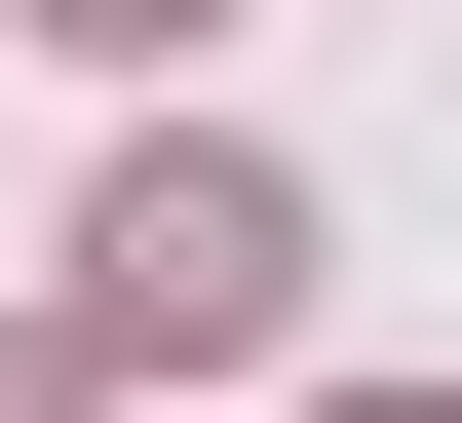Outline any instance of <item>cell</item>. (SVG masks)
Wrapping results in <instances>:
<instances>
[{"instance_id": "obj_3", "label": "cell", "mask_w": 462, "mask_h": 423, "mask_svg": "<svg viewBox=\"0 0 462 423\" xmlns=\"http://www.w3.org/2000/svg\"><path fill=\"white\" fill-rule=\"evenodd\" d=\"M346 423H424V385H346Z\"/></svg>"}, {"instance_id": "obj_1", "label": "cell", "mask_w": 462, "mask_h": 423, "mask_svg": "<svg viewBox=\"0 0 462 423\" xmlns=\"http://www.w3.org/2000/svg\"><path fill=\"white\" fill-rule=\"evenodd\" d=\"M78 346H116V385L309 346V193H270V154H116V193H78Z\"/></svg>"}, {"instance_id": "obj_2", "label": "cell", "mask_w": 462, "mask_h": 423, "mask_svg": "<svg viewBox=\"0 0 462 423\" xmlns=\"http://www.w3.org/2000/svg\"><path fill=\"white\" fill-rule=\"evenodd\" d=\"M39 39H231V0H39Z\"/></svg>"}]
</instances>
